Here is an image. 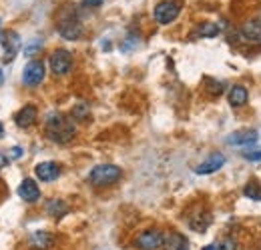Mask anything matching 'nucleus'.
Listing matches in <instances>:
<instances>
[{"mask_svg":"<svg viewBox=\"0 0 261 250\" xmlns=\"http://www.w3.org/2000/svg\"><path fill=\"white\" fill-rule=\"evenodd\" d=\"M44 132H46L48 140H53L57 144H66V142H70L74 138L76 126L70 118H66L65 114L50 112L46 116V122H44Z\"/></svg>","mask_w":261,"mask_h":250,"instance_id":"obj_1","label":"nucleus"},{"mask_svg":"<svg viewBox=\"0 0 261 250\" xmlns=\"http://www.w3.org/2000/svg\"><path fill=\"white\" fill-rule=\"evenodd\" d=\"M121 174H123L121 168L115 166V164H98V166H95V168L91 170V174H89V182L97 188L111 186V184L119 182Z\"/></svg>","mask_w":261,"mask_h":250,"instance_id":"obj_2","label":"nucleus"},{"mask_svg":"<svg viewBox=\"0 0 261 250\" xmlns=\"http://www.w3.org/2000/svg\"><path fill=\"white\" fill-rule=\"evenodd\" d=\"M181 8H183V2L181 0H161L153 8V18L159 24H171L181 14Z\"/></svg>","mask_w":261,"mask_h":250,"instance_id":"obj_3","label":"nucleus"},{"mask_svg":"<svg viewBox=\"0 0 261 250\" xmlns=\"http://www.w3.org/2000/svg\"><path fill=\"white\" fill-rule=\"evenodd\" d=\"M163 238L165 234L159 228H147V230H143L137 236L135 244H137V248L141 250H157V248H163Z\"/></svg>","mask_w":261,"mask_h":250,"instance_id":"obj_4","label":"nucleus"},{"mask_svg":"<svg viewBox=\"0 0 261 250\" xmlns=\"http://www.w3.org/2000/svg\"><path fill=\"white\" fill-rule=\"evenodd\" d=\"M48 63H50L53 74L63 76V74H66V72L72 68V54H70L68 50H65V48H59V50H55V52L50 54Z\"/></svg>","mask_w":261,"mask_h":250,"instance_id":"obj_5","label":"nucleus"},{"mask_svg":"<svg viewBox=\"0 0 261 250\" xmlns=\"http://www.w3.org/2000/svg\"><path fill=\"white\" fill-rule=\"evenodd\" d=\"M57 30H59V34H61L65 40H76V38L83 36V24H81L74 16H65V18L59 20Z\"/></svg>","mask_w":261,"mask_h":250,"instance_id":"obj_6","label":"nucleus"},{"mask_svg":"<svg viewBox=\"0 0 261 250\" xmlns=\"http://www.w3.org/2000/svg\"><path fill=\"white\" fill-rule=\"evenodd\" d=\"M42 80H44V63L42 60H31L24 66L22 82L27 86H38Z\"/></svg>","mask_w":261,"mask_h":250,"instance_id":"obj_7","label":"nucleus"},{"mask_svg":"<svg viewBox=\"0 0 261 250\" xmlns=\"http://www.w3.org/2000/svg\"><path fill=\"white\" fill-rule=\"evenodd\" d=\"M34 174L42 182H53V180H57L61 176V166L57 162H50V160L48 162H40V164H36Z\"/></svg>","mask_w":261,"mask_h":250,"instance_id":"obj_8","label":"nucleus"},{"mask_svg":"<svg viewBox=\"0 0 261 250\" xmlns=\"http://www.w3.org/2000/svg\"><path fill=\"white\" fill-rule=\"evenodd\" d=\"M223 164H225V157L219 154V152H213V154H209V157L205 158L201 164H197L195 172L197 174H213V172H217Z\"/></svg>","mask_w":261,"mask_h":250,"instance_id":"obj_9","label":"nucleus"},{"mask_svg":"<svg viewBox=\"0 0 261 250\" xmlns=\"http://www.w3.org/2000/svg\"><path fill=\"white\" fill-rule=\"evenodd\" d=\"M257 130L253 128H241V130H235L227 136V142L233 146H243V144H251L257 140Z\"/></svg>","mask_w":261,"mask_h":250,"instance_id":"obj_10","label":"nucleus"},{"mask_svg":"<svg viewBox=\"0 0 261 250\" xmlns=\"http://www.w3.org/2000/svg\"><path fill=\"white\" fill-rule=\"evenodd\" d=\"M163 250H189V240L181 232H167L163 238Z\"/></svg>","mask_w":261,"mask_h":250,"instance_id":"obj_11","label":"nucleus"},{"mask_svg":"<svg viewBox=\"0 0 261 250\" xmlns=\"http://www.w3.org/2000/svg\"><path fill=\"white\" fill-rule=\"evenodd\" d=\"M2 46H4V54H6V63H10L14 56H16V52H18V48H20V36L16 34L14 30H8L4 34V38H2Z\"/></svg>","mask_w":261,"mask_h":250,"instance_id":"obj_12","label":"nucleus"},{"mask_svg":"<svg viewBox=\"0 0 261 250\" xmlns=\"http://www.w3.org/2000/svg\"><path fill=\"white\" fill-rule=\"evenodd\" d=\"M189 222V228L191 230H195V232H205L207 228H209V224L213 222L211 218V212L209 210H203V208H199L193 212V216L187 220Z\"/></svg>","mask_w":261,"mask_h":250,"instance_id":"obj_13","label":"nucleus"},{"mask_svg":"<svg viewBox=\"0 0 261 250\" xmlns=\"http://www.w3.org/2000/svg\"><path fill=\"white\" fill-rule=\"evenodd\" d=\"M18 196L24 200V202H36L40 198V188L34 182L33 178H24L18 186Z\"/></svg>","mask_w":261,"mask_h":250,"instance_id":"obj_14","label":"nucleus"},{"mask_svg":"<svg viewBox=\"0 0 261 250\" xmlns=\"http://www.w3.org/2000/svg\"><path fill=\"white\" fill-rule=\"evenodd\" d=\"M36 116H38V110L34 104H27L18 110V114L14 116V122L20 126V128H29L36 122Z\"/></svg>","mask_w":261,"mask_h":250,"instance_id":"obj_15","label":"nucleus"},{"mask_svg":"<svg viewBox=\"0 0 261 250\" xmlns=\"http://www.w3.org/2000/svg\"><path fill=\"white\" fill-rule=\"evenodd\" d=\"M227 100L233 108H239V106H245L247 100H249V92L243 84H233L227 92Z\"/></svg>","mask_w":261,"mask_h":250,"instance_id":"obj_16","label":"nucleus"},{"mask_svg":"<svg viewBox=\"0 0 261 250\" xmlns=\"http://www.w3.org/2000/svg\"><path fill=\"white\" fill-rule=\"evenodd\" d=\"M241 34L249 42H261V22L259 20H247L241 26Z\"/></svg>","mask_w":261,"mask_h":250,"instance_id":"obj_17","label":"nucleus"},{"mask_svg":"<svg viewBox=\"0 0 261 250\" xmlns=\"http://www.w3.org/2000/svg\"><path fill=\"white\" fill-rule=\"evenodd\" d=\"M66 212H68V204L65 200H59V198H53L46 202V214L53 216V218H63Z\"/></svg>","mask_w":261,"mask_h":250,"instance_id":"obj_18","label":"nucleus"},{"mask_svg":"<svg viewBox=\"0 0 261 250\" xmlns=\"http://www.w3.org/2000/svg\"><path fill=\"white\" fill-rule=\"evenodd\" d=\"M29 244L34 250H46L53 244V238H50L48 232H34L33 236H31V240H29Z\"/></svg>","mask_w":261,"mask_h":250,"instance_id":"obj_19","label":"nucleus"},{"mask_svg":"<svg viewBox=\"0 0 261 250\" xmlns=\"http://www.w3.org/2000/svg\"><path fill=\"white\" fill-rule=\"evenodd\" d=\"M217 34H219V26H217V24H211V22L199 24L195 32V36H199V38H213V36H217Z\"/></svg>","mask_w":261,"mask_h":250,"instance_id":"obj_20","label":"nucleus"},{"mask_svg":"<svg viewBox=\"0 0 261 250\" xmlns=\"http://www.w3.org/2000/svg\"><path fill=\"white\" fill-rule=\"evenodd\" d=\"M243 194H245L247 198L255 200V202H261V184H259V182H255V180L247 182V184H245V188H243Z\"/></svg>","mask_w":261,"mask_h":250,"instance_id":"obj_21","label":"nucleus"},{"mask_svg":"<svg viewBox=\"0 0 261 250\" xmlns=\"http://www.w3.org/2000/svg\"><path fill=\"white\" fill-rule=\"evenodd\" d=\"M203 82H205V90H207L209 94L217 96V94L223 92V84H221L219 80H215V78H209V76H207V78H205Z\"/></svg>","mask_w":261,"mask_h":250,"instance_id":"obj_22","label":"nucleus"},{"mask_svg":"<svg viewBox=\"0 0 261 250\" xmlns=\"http://www.w3.org/2000/svg\"><path fill=\"white\" fill-rule=\"evenodd\" d=\"M87 116H89V106L76 104V106L72 108V118H74V120H85Z\"/></svg>","mask_w":261,"mask_h":250,"instance_id":"obj_23","label":"nucleus"},{"mask_svg":"<svg viewBox=\"0 0 261 250\" xmlns=\"http://www.w3.org/2000/svg\"><path fill=\"white\" fill-rule=\"evenodd\" d=\"M217 250H237V242H235V238H231V236L221 238V242H219Z\"/></svg>","mask_w":261,"mask_h":250,"instance_id":"obj_24","label":"nucleus"},{"mask_svg":"<svg viewBox=\"0 0 261 250\" xmlns=\"http://www.w3.org/2000/svg\"><path fill=\"white\" fill-rule=\"evenodd\" d=\"M245 160H251V162H261V150H253V152H243Z\"/></svg>","mask_w":261,"mask_h":250,"instance_id":"obj_25","label":"nucleus"},{"mask_svg":"<svg viewBox=\"0 0 261 250\" xmlns=\"http://www.w3.org/2000/svg\"><path fill=\"white\" fill-rule=\"evenodd\" d=\"M20 154H22V148H20V146H14V148L10 150V157L12 158H18Z\"/></svg>","mask_w":261,"mask_h":250,"instance_id":"obj_26","label":"nucleus"},{"mask_svg":"<svg viewBox=\"0 0 261 250\" xmlns=\"http://www.w3.org/2000/svg\"><path fill=\"white\" fill-rule=\"evenodd\" d=\"M85 4H87V6H100L102 0H85Z\"/></svg>","mask_w":261,"mask_h":250,"instance_id":"obj_27","label":"nucleus"},{"mask_svg":"<svg viewBox=\"0 0 261 250\" xmlns=\"http://www.w3.org/2000/svg\"><path fill=\"white\" fill-rule=\"evenodd\" d=\"M203 250H217V248H215V246H205Z\"/></svg>","mask_w":261,"mask_h":250,"instance_id":"obj_28","label":"nucleus"},{"mask_svg":"<svg viewBox=\"0 0 261 250\" xmlns=\"http://www.w3.org/2000/svg\"><path fill=\"white\" fill-rule=\"evenodd\" d=\"M0 82H2V70H0Z\"/></svg>","mask_w":261,"mask_h":250,"instance_id":"obj_29","label":"nucleus"},{"mask_svg":"<svg viewBox=\"0 0 261 250\" xmlns=\"http://www.w3.org/2000/svg\"><path fill=\"white\" fill-rule=\"evenodd\" d=\"M0 134H2V122H0Z\"/></svg>","mask_w":261,"mask_h":250,"instance_id":"obj_30","label":"nucleus"}]
</instances>
